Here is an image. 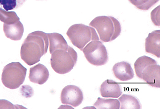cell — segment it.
Here are the masks:
<instances>
[{
    "instance_id": "1",
    "label": "cell",
    "mask_w": 160,
    "mask_h": 109,
    "mask_svg": "<svg viewBox=\"0 0 160 109\" xmlns=\"http://www.w3.org/2000/svg\"><path fill=\"white\" fill-rule=\"evenodd\" d=\"M49 45L47 34L36 31L28 35L21 48L22 59L29 65H34L46 54Z\"/></svg>"
},
{
    "instance_id": "2",
    "label": "cell",
    "mask_w": 160,
    "mask_h": 109,
    "mask_svg": "<svg viewBox=\"0 0 160 109\" xmlns=\"http://www.w3.org/2000/svg\"><path fill=\"white\" fill-rule=\"evenodd\" d=\"M89 26L97 30L100 40L104 42L115 40L122 32L120 22L113 17H96L90 22Z\"/></svg>"
},
{
    "instance_id": "3",
    "label": "cell",
    "mask_w": 160,
    "mask_h": 109,
    "mask_svg": "<svg viewBox=\"0 0 160 109\" xmlns=\"http://www.w3.org/2000/svg\"><path fill=\"white\" fill-rule=\"evenodd\" d=\"M51 54L52 68L56 73L62 75L70 72L77 61V52L70 46H68L67 50H57Z\"/></svg>"
},
{
    "instance_id": "4",
    "label": "cell",
    "mask_w": 160,
    "mask_h": 109,
    "mask_svg": "<svg viewBox=\"0 0 160 109\" xmlns=\"http://www.w3.org/2000/svg\"><path fill=\"white\" fill-rule=\"evenodd\" d=\"M66 34L73 45L81 51L90 41L99 40V39L94 28L83 24H76L71 26Z\"/></svg>"
},
{
    "instance_id": "5",
    "label": "cell",
    "mask_w": 160,
    "mask_h": 109,
    "mask_svg": "<svg viewBox=\"0 0 160 109\" xmlns=\"http://www.w3.org/2000/svg\"><path fill=\"white\" fill-rule=\"evenodd\" d=\"M27 69L18 62H12L3 69L2 81L4 86L12 90L19 88L24 82Z\"/></svg>"
},
{
    "instance_id": "6",
    "label": "cell",
    "mask_w": 160,
    "mask_h": 109,
    "mask_svg": "<svg viewBox=\"0 0 160 109\" xmlns=\"http://www.w3.org/2000/svg\"><path fill=\"white\" fill-rule=\"evenodd\" d=\"M86 60L95 66L105 65L108 62L107 49L99 40H92L86 45L82 50Z\"/></svg>"
},
{
    "instance_id": "7",
    "label": "cell",
    "mask_w": 160,
    "mask_h": 109,
    "mask_svg": "<svg viewBox=\"0 0 160 109\" xmlns=\"http://www.w3.org/2000/svg\"><path fill=\"white\" fill-rule=\"evenodd\" d=\"M83 93L81 89L74 85H68L63 88L61 93L62 103L76 107L82 103Z\"/></svg>"
},
{
    "instance_id": "8",
    "label": "cell",
    "mask_w": 160,
    "mask_h": 109,
    "mask_svg": "<svg viewBox=\"0 0 160 109\" xmlns=\"http://www.w3.org/2000/svg\"><path fill=\"white\" fill-rule=\"evenodd\" d=\"M142 79L151 87L160 88V65L157 64L147 66L143 71Z\"/></svg>"
},
{
    "instance_id": "9",
    "label": "cell",
    "mask_w": 160,
    "mask_h": 109,
    "mask_svg": "<svg viewBox=\"0 0 160 109\" xmlns=\"http://www.w3.org/2000/svg\"><path fill=\"white\" fill-rule=\"evenodd\" d=\"M100 92L101 96L105 98H119L122 93L121 85L112 80H107L102 83Z\"/></svg>"
},
{
    "instance_id": "10",
    "label": "cell",
    "mask_w": 160,
    "mask_h": 109,
    "mask_svg": "<svg viewBox=\"0 0 160 109\" xmlns=\"http://www.w3.org/2000/svg\"><path fill=\"white\" fill-rule=\"evenodd\" d=\"M49 77L48 69L42 64H38L30 69L29 79L32 83L42 85L48 80Z\"/></svg>"
},
{
    "instance_id": "11",
    "label": "cell",
    "mask_w": 160,
    "mask_h": 109,
    "mask_svg": "<svg viewBox=\"0 0 160 109\" xmlns=\"http://www.w3.org/2000/svg\"><path fill=\"white\" fill-rule=\"evenodd\" d=\"M113 73L118 80L123 82L130 81L133 79L134 73L132 66L126 61L118 62L113 66Z\"/></svg>"
},
{
    "instance_id": "12",
    "label": "cell",
    "mask_w": 160,
    "mask_h": 109,
    "mask_svg": "<svg viewBox=\"0 0 160 109\" xmlns=\"http://www.w3.org/2000/svg\"><path fill=\"white\" fill-rule=\"evenodd\" d=\"M146 52L160 58V31L156 30L149 34L145 40Z\"/></svg>"
},
{
    "instance_id": "13",
    "label": "cell",
    "mask_w": 160,
    "mask_h": 109,
    "mask_svg": "<svg viewBox=\"0 0 160 109\" xmlns=\"http://www.w3.org/2000/svg\"><path fill=\"white\" fill-rule=\"evenodd\" d=\"M3 31L7 38L13 40H19L23 34V26L20 21L12 24L4 23Z\"/></svg>"
},
{
    "instance_id": "14",
    "label": "cell",
    "mask_w": 160,
    "mask_h": 109,
    "mask_svg": "<svg viewBox=\"0 0 160 109\" xmlns=\"http://www.w3.org/2000/svg\"><path fill=\"white\" fill-rule=\"evenodd\" d=\"M47 34L49 41V52L51 54L57 50H68L69 46L62 35L58 33H48Z\"/></svg>"
},
{
    "instance_id": "15",
    "label": "cell",
    "mask_w": 160,
    "mask_h": 109,
    "mask_svg": "<svg viewBox=\"0 0 160 109\" xmlns=\"http://www.w3.org/2000/svg\"><path fill=\"white\" fill-rule=\"evenodd\" d=\"M121 109H140L141 105L138 98L132 95L123 94L118 99Z\"/></svg>"
},
{
    "instance_id": "16",
    "label": "cell",
    "mask_w": 160,
    "mask_h": 109,
    "mask_svg": "<svg viewBox=\"0 0 160 109\" xmlns=\"http://www.w3.org/2000/svg\"><path fill=\"white\" fill-rule=\"evenodd\" d=\"M157 64L156 60L148 56L144 55L139 57L134 63L136 75L138 78L142 79V74L144 69L149 65Z\"/></svg>"
},
{
    "instance_id": "17",
    "label": "cell",
    "mask_w": 160,
    "mask_h": 109,
    "mask_svg": "<svg viewBox=\"0 0 160 109\" xmlns=\"http://www.w3.org/2000/svg\"><path fill=\"white\" fill-rule=\"evenodd\" d=\"M94 106L96 108L119 109L120 103L119 100L114 99L98 98Z\"/></svg>"
},
{
    "instance_id": "18",
    "label": "cell",
    "mask_w": 160,
    "mask_h": 109,
    "mask_svg": "<svg viewBox=\"0 0 160 109\" xmlns=\"http://www.w3.org/2000/svg\"><path fill=\"white\" fill-rule=\"evenodd\" d=\"M0 21L7 24H12L20 21L16 13L6 11L0 8Z\"/></svg>"
},
{
    "instance_id": "19",
    "label": "cell",
    "mask_w": 160,
    "mask_h": 109,
    "mask_svg": "<svg viewBox=\"0 0 160 109\" xmlns=\"http://www.w3.org/2000/svg\"><path fill=\"white\" fill-rule=\"evenodd\" d=\"M26 0H0V8L6 11L14 10L23 5Z\"/></svg>"
},
{
    "instance_id": "20",
    "label": "cell",
    "mask_w": 160,
    "mask_h": 109,
    "mask_svg": "<svg viewBox=\"0 0 160 109\" xmlns=\"http://www.w3.org/2000/svg\"><path fill=\"white\" fill-rule=\"evenodd\" d=\"M137 8L143 11H148L154 6L159 0H129Z\"/></svg>"
},
{
    "instance_id": "21",
    "label": "cell",
    "mask_w": 160,
    "mask_h": 109,
    "mask_svg": "<svg viewBox=\"0 0 160 109\" xmlns=\"http://www.w3.org/2000/svg\"><path fill=\"white\" fill-rule=\"evenodd\" d=\"M151 19L156 26H160V6L155 8L151 13Z\"/></svg>"
},
{
    "instance_id": "22",
    "label": "cell",
    "mask_w": 160,
    "mask_h": 109,
    "mask_svg": "<svg viewBox=\"0 0 160 109\" xmlns=\"http://www.w3.org/2000/svg\"><path fill=\"white\" fill-rule=\"evenodd\" d=\"M0 108H17L15 106L6 100H0Z\"/></svg>"
},
{
    "instance_id": "23",
    "label": "cell",
    "mask_w": 160,
    "mask_h": 109,
    "mask_svg": "<svg viewBox=\"0 0 160 109\" xmlns=\"http://www.w3.org/2000/svg\"><path fill=\"white\" fill-rule=\"evenodd\" d=\"M37 1H45V0H37Z\"/></svg>"
}]
</instances>
